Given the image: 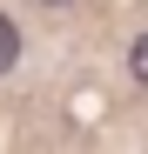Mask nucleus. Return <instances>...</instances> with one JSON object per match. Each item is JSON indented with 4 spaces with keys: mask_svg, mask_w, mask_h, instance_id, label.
<instances>
[{
    "mask_svg": "<svg viewBox=\"0 0 148 154\" xmlns=\"http://www.w3.org/2000/svg\"><path fill=\"white\" fill-rule=\"evenodd\" d=\"M20 47H27V40H20V20H14V14H0V74H14V67H20Z\"/></svg>",
    "mask_w": 148,
    "mask_h": 154,
    "instance_id": "f257e3e1",
    "label": "nucleus"
},
{
    "mask_svg": "<svg viewBox=\"0 0 148 154\" xmlns=\"http://www.w3.org/2000/svg\"><path fill=\"white\" fill-rule=\"evenodd\" d=\"M128 74L148 87V34H135V40H128Z\"/></svg>",
    "mask_w": 148,
    "mask_h": 154,
    "instance_id": "f03ea898",
    "label": "nucleus"
},
{
    "mask_svg": "<svg viewBox=\"0 0 148 154\" xmlns=\"http://www.w3.org/2000/svg\"><path fill=\"white\" fill-rule=\"evenodd\" d=\"M40 7H74V0H40Z\"/></svg>",
    "mask_w": 148,
    "mask_h": 154,
    "instance_id": "7ed1b4c3",
    "label": "nucleus"
}]
</instances>
